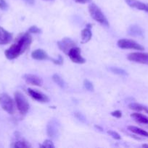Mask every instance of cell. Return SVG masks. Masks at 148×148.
I'll list each match as a JSON object with an SVG mask.
<instances>
[{
    "label": "cell",
    "mask_w": 148,
    "mask_h": 148,
    "mask_svg": "<svg viewBox=\"0 0 148 148\" xmlns=\"http://www.w3.org/2000/svg\"><path fill=\"white\" fill-rule=\"evenodd\" d=\"M84 87L86 90H87L88 91H90V92H92L94 91V85L93 84L90 82L89 79H84Z\"/></svg>",
    "instance_id": "cell-23"
},
{
    "label": "cell",
    "mask_w": 148,
    "mask_h": 148,
    "mask_svg": "<svg viewBox=\"0 0 148 148\" xmlns=\"http://www.w3.org/2000/svg\"><path fill=\"white\" fill-rule=\"evenodd\" d=\"M75 2L80 3V4H86L87 2H89L91 0H74Z\"/></svg>",
    "instance_id": "cell-31"
},
{
    "label": "cell",
    "mask_w": 148,
    "mask_h": 148,
    "mask_svg": "<svg viewBox=\"0 0 148 148\" xmlns=\"http://www.w3.org/2000/svg\"><path fill=\"white\" fill-rule=\"evenodd\" d=\"M107 133H108V134H110V135L113 138H114L115 140H120V139H121V138H120V136L119 135V134H118L117 132H115V131H113V130H109V131L107 132Z\"/></svg>",
    "instance_id": "cell-26"
},
{
    "label": "cell",
    "mask_w": 148,
    "mask_h": 148,
    "mask_svg": "<svg viewBox=\"0 0 148 148\" xmlns=\"http://www.w3.org/2000/svg\"><path fill=\"white\" fill-rule=\"evenodd\" d=\"M32 42V37L29 33H26L18 38L17 42L12 45L8 49L5 51L4 54L7 59L10 60L16 59L20 54L24 53L26 49H28Z\"/></svg>",
    "instance_id": "cell-1"
},
{
    "label": "cell",
    "mask_w": 148,
    "mask_h": 148,
    "mask_svg": "<svg viewBox=\"0 0 148 148\" xmlns=\"http://www.w3.org/2000/svg\"><path fill=\"white\" fill-rule=\"evenodd\" d=\"M131 116L137 122L141 123V124H148V118L143 114L136 112L131 114Z\"/></svg>",
    "instance_id": "cell-16"
},
{
    "label": "cell",
    "mask_w": 148,
    "mask_h": 148,
    "mask_svg": "<svg viewBox=\"0 0 148 148\" xmlns=\"http://www.w3.org/2000/svg\"><path fill=\"white\" fill-rule=\"evenodd\" d=\"M14 96L15 101L17 110L19 111L20 114H23V115L27 114L29 111L30 106H29L28 101L24 96V95L19 91H17L15 92Z\"/></svg>",
    "instance_id": "cell-3"
},
{
    "label": "cell",
    "mask_w": 148,
    "mask_h": 148,
    "mask_svg": "<svg viewBox=\"0 0 148 148\" xmlns=\"http://www.w3.org/2000/svg\"><path fill=\"white\" fill-rule=\"evenodd\" d=\"M41 32V29L39 28V27H36V26L35 25L31 26V27L28 29V33H35V34H36V33H40Z\"/></svg>",
    "instance_id": "cell-25"
},
{
    "label": "cell",
    "mask_w": 148,
    "mask_h": 148,
    "mask_svg": "<svg viewBox=\"0 0 148 148\" xmlns=\"http://www.w3.org/2000/svg\"><path fill=\"white\" fill-rule=\"evenodd\" d=\"M128 130L131 132L134 133V134H138V135L142 136V137H148V132L145 130H142V129L139 128V127H134V126H129L128 127Z\"/></svg>",
    "instance_id": "cell-17"
},
{
    "label": "cell",
    "mask_w": 148,
    "mask_h": 148,
    "mask_svg": "<svg viewBox=\"0 0 148 148\" xmlns=\"http://www.w3.org/2000/svg\"><path fill=\"white\" fill-rule=\"evenodd\" d=\"M111 115L113 116L116 117V118H120V117L122 116V113L120 111L117 110V111H113V112L111 113Z\"/></svg>",
    "instance_id": "cell-30"
},
{
    "label": "cell",
    "mask_w": 148,
    "mask_h": 148,
    "mask_svg": "<svg viewBox=\"0 0 148 148\" xmlns=\"http://www.w3.org/2000/svg\"><path fill=\"white\" fill-rule=\"evenodd\" d=\"M127 59L131 62L148 65V53L133 52L128 55Z\"/></svg>",
    "instance_id": "cell-6"
},
{
    "label": "cell",
    "mask_w": 148,
    "mask_h": 148,
    "mask_svg": "<svg viewBox=\"0 0 148 148\" xmlns=\"http://www.w3.org/2000/svg\"><path fill=\"white\" fill-rule=\"evenodd\" d=\"M52 79H53L54 82H55L58 86L60 87L61 88H64L65 87V82H64V80L62 79V77H61L59 75L55 74V75H53V76H52Z\"/></svg>",
    "instance_id": "cell-20"
},
{
    "label": "cell",
    "mask_w": 148,
    "mask_h": 148,
    "mask_svg": "<svg viewBox=\"0 0 148 148\" xmlns=\"http://www.w3.org/2000/svg\"><path fill=\"white\" fill-rule=\"evenodd\" d=\"M23 1L26 3H27V4H30V5H33L35 3V0H23Z\"/></svg>",
    "instance_id": "cell-32"
},
{
    "label": "cell",
    "mask_w": 148,
    "mask_h": 148,
    "mask_svg": "<svg viewBox=\"0 0 148 148\" xmlns=\"http://www.w3.org/2000/svg\"><path fill=\"white\" fill-rule=\"evenodd\" d=\"M126 4L129 7L132 8L137 9L139 10L145 11L148 13V4L147 3L142 2V1H139V0H125Z\"/></svg>",
    "instance_id": "cell-11"
},
{
    "label": "cell",
    "mask_w": 148,
    "mask_h": 148,
    "mask_svg": "<svg viewBox=\"0 0 148 148\" xmlns=\"http://www.w3.org/2000/svg\"><path fill=\"white\" fill-rule=\"evenodd\" d=\"M57 46L59 49L64 53L68 54L69 51L72 49L73 47L76 46L75 42L71 39L70 38H64L62 40L57 42Z\"/></svg>",
    "instance_id": "cell-9"
},
{
    "label": "cell",
    "mask_w": 148,
    "mask_h": 148,
    "mask_svg": "<svg viewBox=\"0 0 148 148\" xmlns=\"http://www.w3.org/2000/svg\"><path fill=\"white\" fill-rule=\"evenodd\" d=\"M7 8H8V4L6 2L5 0H0V9L6 10Z\"/></svg>",
    "instance_id": "cell-28"
},
{
    "label": "cell",
    "mask_w": 148,
    "mask_h": 148,
    "mask_svg": "<svg viewBox=\"0 0 148 148\" xmlns=\"http://www.w3.org/2000/svg\"><path fill=\"white\" fill-rule=\"evenodd\" d=\"M12 38V35L8 31L0 27V45L7 44L10 43Z\"/></svg>",
    "instance_id": "cell-13"
},
{
    "label": "cell",
    "mask_w": 148,
    "mask_h": 148,
    "mask_svg": "<svg viewBox=\"0 0 148 148\" xmlns=\"http://www.w3.org/2000/svg\"><path fill=\"white\" fill-rule=\"evenodd\" d=\"M0 106L4 111L10 114H12L15 111V106L13 100L7 93H1L0 95Z\"/></svg>",
    "instance_id": "cell-4"
},
{
    "label": "cell",
    "mask_w": 148,
    "mask_h": 148,
    "mask_svg": "<svg viewBox=\"0 0 148 148\" xmlns=\"http://www.w3.org/2000/svg\"><path fill=\"white\" fill-rule=\"evenodd\" d=\"M128 32H129V35L133 36H139L142 34V30L136 25L130 26L129 30H128Z\"/></svg>",
    "instance_id": "cell-19"
},
{
    "label": "cell",
    "mask_w": 148,
    "mask_h": 148,
    "mask_svg": "<svg viewBox=\"0 0 148 148\" xmlns=\"http://www.w3.org/2000/svg\"><path fill=\"white\" fill-rule=\"evenodd\" d=\"M31 56L33 59L39 61L47 60V59H49L46 52H45L44 51L40 49L33 51L31 53Z\"/></svg>",
    "instance_id": "cell-14"
},
{
    "label": "cell",
    "mask_w": 148,
    "mask_h": 148,
    "mask_svg": "<svg viewBox=\"0 0 148 148\" xmlns=\"http://www.w3.org/2000/svg\"><path fill=\"white\" fill-rule=\"evenodd\" d=\"M51 60L54 62L56 64H62V62H63V59L61 57L60 55L58 56V59H51Z\"/></svg>",
    "instance_id": "cell-29"
},
{
    "label": "cell",
    "mask_w": 148,
    "mask_h": 148,
    "mask_svg": "<svg viewBox=\"0 0 148 148\" xmlns=\"http://www.w3.org/2000/svg\"><path fill=\"white\" fill-rule=\"evenodd\" d=\"M40 147L45 148H55V145H54L53 143L51 140H46L43 143V145H40Z\"/></svg>",
    "instance_id": "cell-24"
},
{
    "label": "cell",
    "mask_w": 148,
    "mask_h": 148,
    "mask_svg": "<svg viewBox=\"0 0 148 148\" xmlns=\"http://www.w3.org/2000/svg\"><path fill=\"white\" fill-rule=\"evenodd\" d=\"M74 115H75V116L76 117L77 119H78L79 121H83V122H85L86 121V118L84 117V116L80 112H75V114H74Z\"/></svg>",
    "instance_id": "cell-27"
},
{
    "label": "cell",
    "mask_w": 148,
    "mask_h": 148,
    "mask_svg": "<svg viewBox=\"0 0 148 148\" xmlns=\"http://www.w3.org/2000/svg\"><path fill=\"white\" fill-rule=\"evenodd\" d=\"M23 79H25L28 84L35 85V86H41L43 85V81L41 78L36 75H31V74H26L23 75Z\"/></svg>",
    "instance_id": "cell-12"
},
{
    "label": "cell",
    "mask_w": 148,
    "mask_h": 148,
    "mask_svg": "<svg viewBox=\"0 0 148 148\" xmlns=\"http://www.w3.org/2000/svg\"><path fill=\"white\" fill-rule=\"evenodd\" d=\"M129 107L130 109L133 110L137 112H140V111H145L148 114V108L144 106L141 105V104L137 103H131L129 105Z\"/></svg>",
    "instance_id": "cell-18"
},
{
    "label": "cell",
    "mask_w": 148,
    "mask_h": 148,
    "mask_svg": "<svg viewBox=\"0 0 148 148\" xmlns=\"http://www.w3.org/2000/svg\"><path fill=\"white\" fill-rule=\"evenodd\" d=\"M59 124L55 119H52L46 126V132L47 135L52 138H56L59 135Z\"/></svg>",
    "instance_id": "cell-8"
},
{
    "label": "cell",
    "mask_w": 148,
    "mask_h": 148,
    "mask_svg": "<svg viewBox=\"0 0 148 148\" xmlns=\"http://www.w3.org/2000/svg\"><path fill=\"white\" fill-rule=\"evenodd\" d=\"M118 46L119 48L123 49H134L138 51L145 50V48L139 44L137 42L129 39H120L118 41Z\"/></svg>",
    "instance_id": "cell-5"
},
{
    "label": "cell",
    "mask_w": 148,
    "mask_h": 148,
    "mask_svg": "<svg viewBox=\"0 0 148 148\" xmlns=\"http://www.w3.org/2000/svg\"><path fill=\"white\" fill-rule=\"evenodd\" d=\"M13 147L17 148H28L30 147V145L25 141H17L14 143Z\"/></svg>",
    "instance_id": "cell-22"
},
{
    "label": "cell",
    "mask_w": 148,
    "mask_h": 148,
    "mask_svg": "<svg viewBox=\"0 0 148 148\" xmlns=\"http://www.w3.org/2000/svg\"><path fill=\"white\" fill-rule=\"evenodd\" d=\"M68 56L71 59V60L73 62L76 64H84L86 62V60L84 58L82 57L81 56V49L77 46L73 47L69 52L68 53Z\"/></svg>",
    "instance_id": "cell-7"
},
{
    "label": "cell",
    "mask_w": 148,
    "mask_h": 148,
    "mask_svg": "<svg viewBox=\"0 0 148 148\" xmlns=\"http://www.w3.org/2000/svg\"><path fill=\"white\" fill-rule=\"evenodd\" d=\"M89 12L91 17L94 20H96V21L98 22L100 24L103 25L109 26V23L107 21V18H106L104 14H103V12L101 11V10H100L98 6L96 5L94 3H91L89 5Z\"/></svg>",
    "instance_id": "cell-2"
},
{
    "label": "cell",
    "mask_w": 148,
    "mask_h": 148,
    "mask_svg": "<svg viewBox=\"0 0 148 148\" xmlns=\"http://www.w3.org/2000/svg\"><path fill=\"white\" fill-rule=\"evenodd\" d=\"M28 92L30 96H31L32 98H33L36 101H39L41 103H47L49 101V98L44 95L42 92H39L36 90L31 89V88H28Z\"/></svg>",
    "instance_id": "cell-10"
},
{
    "label": "cell",
    "mask_w": 148,
    "mask_h": 148,
    "mask_svg": "<svg viewBox=\"0 0 148 148\" xmlns=\"http://www.w3.org/2000/svg\"><path fill=\"white\" fill-rule=\"evenodd\" d=\"M142 147H148V145H142Z\"/></svg>",
    "instance_id": "cell-33"
},
{
    "label": "cell",
    "mask_w": 148,
    "mask_h": 148,
    "mask_svg": "<svg viewBox=\"0 0 148 148\" xmlns=\"http://www.w3.org/2000/svg\"><path fill=\"white\" fill-rule=\"evenodd\" d=\"M44 1H53V0H44Z\"/></svg>",
    "instance_id": "cell-34"
},
{
    "label": "cell",
    "mask_w": 148,
    "mask_h": 148,
    "mask_svg": "<svg viewBox=\"0 0 148 148\" xmlns=\"http://www.w3.org/2000/svg\"><path fill=\"white\" fill-rule=\"evenodd\" d=\"M92 36L91 28L86 27L81 31V43H86L89 41Z\"/></svg>",
    "instance_id": "cell-15"
},
{
    "label": "cell",
    "mask_w": 148,
    "mask_h": 148,
    "mask_svg": "<svg viewBox=\"0 0 148 148\" xmlns=\"http://www.w3.org/2000/svg\"><path fill=\"white\" fill-rule=\"evenodd\" d=\"M110 71L113 72V73L115 74V75H122V76H126L127 75V72L126 71L118 67H110Z\"/></svg>",
    "instance_id": "cell-21"
}]
</instances>
